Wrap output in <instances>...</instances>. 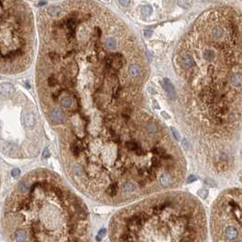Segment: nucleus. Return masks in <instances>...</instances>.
Listing matches in <instances>:
<instances>
[{
	"instance_id": "obj_14",
	"label": "nucleus",
	"mask_w": 242,
	"mask_h": 242,
	"mask_svg": "<svg viewBox=\"0 0 242 242\" xmlns=\"http://www.w3.org/2000/svg\"><path fill=\"white\" fill-rule=\"evenodd\" d=\"M18 191L19 192H22V193H25V192H27L28 188H29V186H28V183L27 182L26 180H22L21 182L18 184Z\"/></svg>"
},
{
	"instance_id": "obj_16",
	"label": "nucleus",
	"mask_w": 242,
	"mask_h": 242,
	"mask_svg": "<svg viewBox=\"0 0 242 242\" xmlns=\"http://www.w3.org/2000/svg\"><path fill=\"white\" fill-rule=\"evenodd\" d=\"M152 12H153V10L149 6H145L142 7L141 13L144 15V16H150V15L152 14Z\"/></svg>"
},
{
	"instance_id": "obj_15",
	"label": "nucleus",
	"mask_w": 242,
	"mask_h": 242,
	"mask_svg": "<svg viewBox=\"0 0 242 242\" xmlns=\"http://www.w3.org/2000/svg\"><path fill=\"white\" fill-rule=\"evenodd\" d=\"M70 148H71V152L73 154L74 157H78L80 155V148L78 147V144H76V143H73V144L70 145Z\"/></svg>"
},
{
	"instance_id": "obj_4",
	"label": "nucleus",
	"mask_w": 242,
	"mask_h": 242,
	"mask_svg": "<svg viewBox=\"0 0 242 242\" xmlns=\"http://www.w3.org/2000/svg\"><path fill=\"white\" fill-rule=\"evenodd\" d=\"M164 87L167 91L169 97L171 98V99H174L176 97V91H175V87L172 85V83L170 82L169 79L165 78L164 79Z\"/></svg>"
},
{
	"instance_id": "obj_3",
	"label": "nucleus",
	"mask_w": 242,
	"mask_h": 242,
	"mask_svg": "<svg viewBox=\"0 0 242 242\" xmlns=\"http://www.w3.org/2000/svg\"><path fill=\"white\" fill-rule=\"evenodd\" d=\"M49 118L55 124H62L66 120V116L63 112L59 110H52L49 113Z\"/></svg>"
},
{
	"instance_id": "obj_20",
	"label": "nucleus",
	"mask_w": 242,
	"mask_h": 242,
	"mask_svg": "<svg viewBox=\"0 0 242 242\" xmlns=\"http://www.w3.org/2000/svg\"><path fill=\"white\" fill-rule=\"evenodd\" d=\"M118 2L122 6H127L130 3V0H118Z\"/></svg>"
},
{
	"instance_id": "obj_11",
	"label": "nucleus",
	"mask_w": 242,
	"mask_h": 242,
	"mask_svg": "<svg viewBox=\"0 0 242 242\" xmlns=\"http://www.w3.org/2000/svg\"><path fill=\"white\" fill-rule=\"evenodd\" d=\"M118 184L117 183H112L107 188V193L108 194L109 197H111V198H114V197H116L117 194H118Z\"/></svg>"
},
{
	"instance_id": "obj_2",
	"label": "nucleus",
	"mask_w": 242,
	"mask_h": 242,
	"mask_svg": "<svg viewBox=\"0 0 242 242\" xmlns=\"http://www.w3.org/2000/svg\"><path fill=\"white\" fill-rule=\"evenodd\" d=\"M223 237H225L226 240H239V229H237L234 225H228L223 229Z\"/></svg>"
},
{
	"instance_id": "obj_5",
	"label": "nucleus",
	"mask_w": 242,
	"mask_h": 242,
	"mask_svg": "<svg viewBox=\"0 0 242 242\" xmlns=\"http://www.w3.org/2000/svg\"><path fill=\"white\" fill-rule=\"evenodd\" d=\"M13 239L16 241H26L27 240V234L24 229H15L13 232Z\"/></svg>"
},
{
	"instance_id": "obj_1",
	"label": "nucleus",
	"mask_w": 242,
	"mask_h": 242,
	"mask_svg": "<svg viewBox=\"0 0 242 242\" xmlns=\"http://www.w3.org/2000/svg\"><path fill=\"white\" fill-rule=\"evenodd\" d=\"M2 65L27 58L34 38L31 10L20 0H1Z\"/></svg>"
},
{
	"instance_id": "obj_9",
	"label": "nucleus",
	"mask_w": 242,
	"mask_h": 242,
	"mask_svg": "<svg viewBox=\"0 0 242 242\" xmlns=\"http://www.w3.org/2000/svg\"><path fill=\"white\" fill-rule=\"evenodd\" d=\"M159 183L162 187H168L172 183V178L168 173H163L159 178Z\"/></svg>"
},
{
	"instance_id": "obj_26",
	"label": "nucleus",
	"mask_w": 242,
	"mask_h": 242,
	"mask_svg": "<svg viewBox=\"0 0 242 242\" xmlns=\"http://www.w3.org/2000/svg\"><path fill=\"white\" fill-rule=\"evenodd\" d=\"M105 1H108V0H105Z\"/></svg>"
},
{
	"instance_id": "obj_23",
	"label": "nucleus",
	"mask_w": 242,
	"mask_h": 242,
	"mask_svg": "<svg viewBox=\"0 0 242 242\" xmlns=\"http://www.w3.org/2000/svg\"><path fill=\"white\" fill-rule=\"evenodd\" d=\"M106 233H107V230H106V229H100L99 231H98V236L102 238V237H104L106 235Z\"/></svg>"
},
{
	"instance_id": "obj_12",
	"label": "nucleus",
	"mask_w": 242,
	"mask_h": 242,
	"mask_svg": "<svg viewBox=\"0 0 242 242\" xmlns=\"http://www.w3.org/2000/svg\"><path fill=\"white\" fill-rule=\"evenodd\" d=\"M125 147H126L127 149L131 150V151H135V152H136V151H137L138 148H140L138 143L136 142V141H134V140L126 141V143H125Z\"/></svg>"
},
{
	"instance_id": "obj_17",
	"label": "nucleus",
	"mask_w": 242,
	"mask_h": 242,
	"mask_svg": "<svg viewBox=\"0 0 242 242\" xmlns=\"http://www.w3.org/2000/svg\"><path fill=\"white\" fill-rule=\"evenodd\" d=\"M198 194H199V196L200 197L201 199H206L207 197H208V192L207 190H204V188H202V190H199Z\"/></svg>"
},
{
	"instance_id": "obj_18",
	"label": "nucleus",
	"mask_w": 242,
	"mask_h": 242,
	"mask_svg": "<svg viewBox=\"0 0 242 242\" xmlns=\"http://www.w3.org/2000/svg\"><path fill=\"white\" fill-rule=\"evenodd\" d=\"M170 129H171V131H172V133H173V135H174V137H175V138L177 139V141H179V140H180V135H179L178 131L174 127H171Z\"/></svg>"
},
{
	"instance_id": "obj_19",
	"label": "nucleus",
	"mask_w": 242,
	"mask_h": 242,
	"mask_svg": "<svg viewBox=\"0 0 242 242\" xmlns=\"http://www.w3.org/2000/svg\"><path fill=\"white\" fill-rule=\"evenodd\" d=\"M19 174H20V170H19L18 169H14L11 171V175H12V177H14V178H16V177L19 176Z\"/></svg>"
},
{
	"instance_id": "obj_21",
	"label": "nucleus",
	"mask_w": 242,
	"mask_h": 242,
	"mask_svg": "<svg viewBox=\"0 0 242 242\" xmlns=\"http://www.w3.org/2000/svg\"><path fill=\"white\" fill-rule=\"evenodd\" d=\"M205 183H206L207 185L210 186V187L215 186V182H214V181H213L212 179H210V178H207V179L205 180Z\"/></svg>"
},
{
	"instance_id": "obj_7",
	"label": "nucleus",
	"mask_w": 242,
	"mask_h": 242,
	"mask_svg": "<svg viewBox=\"0 0 242 242\" xmlns=\"http://www.w3.org/2000/svg\"><path fill=\"white\" fill-rule=\"evenodd\" d=\"M14 87L11 84H8V83H5V84H2L1 87H0V91H1V95L3 97H8L11 94H13L14 92Z\"/></svg>"
},
{
	"instance_id": "obj_8",
	"label": "nucleus",
	"mask_w": 242,
	"mask_h": 242,
	"mask_svg": "<svg viewBox=\"0 0 242 242\" xmlns=\"http://www.w3.org/2000/svg\"><path fill=\"white\" fill-rule=\"evenodd\" d=\"M24 124L27 127H33L36 124V118L32 113H27L24 115Z\"/></svg>"
},
{
	"instance_id": "obj_24",
	"label": "nucleus",
	"mask_w": 242,
	"mask_h": 242,
	"mask_svg": "<svg viewBox=\"0 0 242 242\" xmlns=\"http://www.w3.org/2000/svg\"><path fill=\"white\" fill-rule=\"evenodd\" d=\"M197 180V177H195V176H190V178H187V183H192V182H194V181H196Z\"/></svg>"
},
{
	"instance_id": "obj_13",
	"label": "nucleus",
	"mask_w": 242,
	"mask_h": 242,
	"mask_svg": "<svg viewBox=\"0 0 242 242\" xmlns=\"http://www.w3.org/2000/svg\"><path fill=\"white\" fill-rule=\"evenodd\" d=\"M73 103V99L70 97H64L61 98V100H60V104H61L63 107L65 108H69L72 105Z\"/></svg>"
},
{
	"instance_id": "obj_6",
	"label": "nucleus",
	"mask_w": 242,
	"mask_h": 242,
	"mask_svg": "<svg viewBox=\"0 0 242 242\" xmlns=\"http://www.w3.org/2000/svg\"><path fill=\"white\" fill-rule=\"evenodd\" d=\"M128 73L131 76L132 78H138L141 75V69L140 66L136 64V63H132L128 66Z\"/></svg>"
},
{
	"instance_id": "obj_22",
	"label": "nucleus",
	"mask_w": 242,
	"mask_h": 242,
	"mask_svg": "<svg viewBox=\"0 0 242 242\" xmlns=\"http://www.w3.org/2000/svg\"><path fill=\"white\" fill-rule=\"evenodd\" d=\"M43 157L45 158H48V157H50V153H49V151H48V148H45L44 149V151H43Z\"/></svg>"
},
{
	"instance_id": "obj_10",
	"label": "nucleus",
	"mask_w": 242,
	"mask_h": 242,
	"mask_svg": "<svg viewBox=\"0 0 242 242\" xmlns=\"http://www.w3.org/2000/svg\"><path fill=\"white\" fill-rule=\"evenodd\" d=\"M136 190V187L131 182H126L122 185V191L125 194H131Z\"/></svg>"
},
{
	"instance_id": "obj_25",
	"label": "nucleus",
	"mask_w": 242,
	"mask_h": 242,
	"mask_svg": "<svg viewBox=\"0 0 242 242\" xmlns=\"http://www.w3.org/2000/svg\"><path fill=\"white\" fill-rule=\"evenodd\" d=\"M162 115H163V116H165V117L167 118H169V115H166L164 112H162Z\"/></svg>"
}]
</instances>
